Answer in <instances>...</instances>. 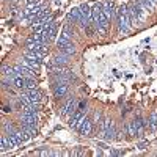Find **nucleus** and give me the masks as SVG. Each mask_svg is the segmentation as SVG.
<instances>
[{
  "label": "nucleus",
  "instance_id": "nucleus-8",
  "mask_svg": "<svg viewBox=\"0 0 157 157\" xmlns=\"http://www.w3.org/2000/svg\"><path fill=\"white\" fill-rule=\"evenodd\" d=\"M83 112L82 110H75L72 115H71V120H69V126L71 127H74V129H77V126L80 124V121L83 120Z\"/></svg>",
  "mask_w": 157,
  "mask_h": 157
},
{
  "label": "nucleus",
  "instance_id": "nucleus-16",
  "mask_svg": "<svg viewBox=\"0 0 157 157\" xmlns=\"http://www.w3.org/2000/svg\"><path fill=\"white\" fill-rule=\"evenodd\" d=\"M24 132H25V135H27V138H32V137H35L36 135V129H35V126H24Z\"/></svg>",
  "mask_w": 157,
  "mask_h": 157
},
{
  "label": "nucleus",
  "instance_id": "nucleus-23",
  "mask_svg": "<svg viewBox=\"0 0 157 157\" xmlns=\"http://www.w3.org/2000/svg\"><path fill=\"white\" fill-rule=\"evenodd\" d=\"M10 110H11V109H10V107H3V112H5V113H8V112H10Z\"/></svg>",
  "mask_w": 157,
  "mask_h": 157
},
{
  "label": "nucleus",
  "instance_id": "nucleus-12",
  "mask_svg": "<svg viewBox=\"0 0 157 157\" xmlns=\"http://www.w3.org/2000/svg\"><path fill=\"white\" fill-rule=\"evenodd\" d=\"M58 50L66 55H72V54H75V46H74V43H68V44L58 46Z\"/></svg>",
  "mask_w": 157,
  "mask_h": 157
},
{
  "label": "nucleus",
  "instance_id": "nucleus-2",
  "mask_svg": "<svg viewBox=\"0 0 157 157\" xmlns=\"http://www.w3.org/2000/svg\"><path fill=\"white\" fill-rule=\"evenodd\" d=\"M116 19H118V30L121 35H126L132 29V24L129 21V13H127V6L121 5L118 6V13H116Z\"/></svg>",
  "mask_w": 157,
  "mask_h": 157
},
{
  "label": "nucleus",
  "instance_id": "nucleus-5",
  "mask_svg": "<svg viewBox=\"0 0 157 157\" xmlns=\"http://www.w3.org/2000/svg\"><path fill=\"white\" fill-rule=\"evenodd\" d=\"M91 124H93V123H91L86 116H83V120L80 121V124L77 126V130L82 135H90L91 134V129H93V127H91Z\"/></svg>",
  "mask_w": 157,
  "mask_h": 157
},
{
  "label": "nucleus",
  "instance_id": "nucleus-17",
  "mask_svg": "<svg viewBox=\"0 0 157 157\" xmlns=\"http://www.w3.org/2000/svg\"><path fill=\"white\" fill-rule=\"evenodd\" d=\"M3 129H5V132H6L8 135H11V134H14V132H16L14 126H13V124H8V123H3Z\"/></svg>",
  "mask_w": 157,
  "mask_h": 157
},
{
  "label": "nucleus",
  "instance_id": "nucleus-11",
  "mask_svg": "<svg viewBox=\"0 0 157 157\" xmlns=\"http://www.w3.org/2000/svg\"><path fill=\"white\" fill-rule=\"evenodd\" d=\"M11 83L19 90H24L25 86H27V78L22 77V75H16L14 78H11Z\"/></svg>",
  "mask_w": 157,
  "mask_h": 157
},
{
  "label": "nucleus",
  "instance_id": "nucleus-22",
  "mask_svg": "<svg viewBox=\"0 0 157 157\" xmlns=\"http://www.w3.org/2000/svg\"><path fill=\"white\" fill-rule=\"evenodd\" d=\"M85 107H86V104H85V102H80V105H78V110H82V112H83Z\"/></svg>",
  "mask_w": 157,
  "mask_h": 157
},
{
  "label": "nucleus",
  "instance_id": "nucleus-10",
  "mask_svg": "<svg viewBox=\"0 0 157 157\" xmlns=\"http://www.w3.org/2000/svg\"><path fill=\"white\" fill-rule=\"evenodd\" d=\"M36 113H22L24 126H36Z\"/></svg>",
  "mask_w": 157,
  "mask_h": 157
},
{
  "label": "nucleus",
  "instance_id": "nucleus-24",
  "mask_svg": "<svg viewBox=\"0 0 157 157\" xmlns=\"http://www.w3.org/2000/svg\"><path fill=\"white\" fill-rule=\"evenodd\" d=\"M152 116H154V118H155V120H157V112H155V113H152Z\"/></svg>",
  "mask_w": 157,
  "mask_h": 157
},
{
  "label": "nucleus",
  "instance_id": "nucleus-20",
  "mask_svg": "<svg viewBox=\"0 0 157 157\" xmlns=\"http://www.w3.org/2000/svg\"><path fill=\"white\" fill-rule=\"evenodd\" d=\"M44 3V0H29V5H33V6H41Z\"/></svg>",
  "mask_w": 157,
  "mask_h": 157
},
{
  "label": "nucleus",
  "instance_id": "nucleus-15",
  "mask_svg": "<svg viewBox=\"0 0 157 157\" xmlns=\"http://www.w3.org/2000/svg\"><path fill=\"white\" fill-rule=\"evenodd\" d=\"M0 143H2V149H3V151L14 148V146H13V143H11V140H10V137H8V134H6V135H2V140H0Z\"/></svg>",
  "mask_w": 157,
  "mask_h": 157
},
{
  "label": "nucleus",
  "instance_id": "nucleus-19",
  "mask_svg": "<svg viewBox=\"0 0 157 157\" xmlns=\"http://www.w3.org/2000/svg\"><path fill=\"white\" fill-rule=\"evenodd\" d=\"M27 90H33L36 88V82H35V78H27V86H25Z\"/></svg>",
  "mask_w": 157,
  "mask_h": 157
},
{
  "label": "nucleus",
  "instance_id": "nucleus-4",
  "mask_svg": "<svg viewBox=\"0 0 157 157\" xmlns=\"http://www.w3.org/2000/svg\"><path fill=\"white\" fill-rule=\"evenodd\" d=\"M68 82H61V80H57V83L54 85V94L55 98H63L64 94L68 93Z\"/></svg>",
  "mask_w": 157,
  "mask_h": 157
},
{
  "label": "nucleus",
  "instance_id": "nucleus-7",
  "mask_svg": "<svg viewBox=\"0 0 157 157\" xmlns=\"http://www.w3.org/2000/svg\"><path fill=\"white\" fill-rule=\"evenodd\" d=\"M102 10H104V13H105V16H107L109 19H113L115 14L118 13V8L115 10V3H113V2H105V3H102Z\"/></svg>",
  "mask_w": 157,
  "mask_h": 157
},
{
  "label": "nucleus",
  "instance_id": "nucleus-14",
  "mask_svg": "<svg viewBox=\"0 0 157 157\" xmlns=\"http://www.w3.org/2000/svg\"><path fill=\"white\" fill-rule=\"evenodd\" d=\"M39 61L41 60H32V58H24V61H22V64H25V66H29V68H32V69H38L39 68Z\"/></svg>",
  "mask_w": 157,
  "mask_h": 157
},
{
  "label": "nucleus",
  "instance_id": "nucleus-9",
  "mask_svg": "<svg viewBox=\"0 0 157 157\" xmlns=\"http://www.w3.org/2000/svg\"><path fill=\"white\" fill-rule=\"evenodd\" d=\"M78 10H80L82 16H83V19H85V24H86V25H90V24H91V21H93V16H91V10H90V6H88L86 3H83V5L78 6ZM86 25H85V27H86Z\"/></svg>",
  "mask_w": 157,
  "mask_h": 157
},
{
  "label": "nucleus",
  "instance_id": "nucleus-13",
  "mask_svg": "<svg viewBox=\"0 0 157 157\" xmlns=\"http://www.w3.org/2000/svg\"><path fill=\"white\" fill-rule=\"evenodd\" d=\"M69 55H66V54H63V52H61V54L60 55H57L55 58H54V64H58V66H63V64H66L69 60Z\"/></svg>",
  "mask_w": 157,
  "mask_h": 157
},
{
  "label": "nucleus",
  "instance_id": "nucleus-3",
  "mask_svg": "<svg viewBox=\"0 0 157 157\" xmlns=\"http://www.w3.org/2000/svg\"><path fill=\"white\" fill-rule=\"evenodd\" d=\"M143 127H145V123H143V120H135L132 123L127 124V134L130 137H135V135H141L143 134Z\"/></svg>",
  "mask_w": 157,
  "mask_h": 157
},
{
  "label": "nucleus",
  "instance_id": "nucleus-1",
  "mask_svg": "<svg viewBox=\"0 0 157 157\" xmlns=\"http://www.w3.org/2000/svg\"><path fill=\"white\" fill-rule=\"evenodd\" d=\"M127 13H129V21H130V24H132V27H137V25H141L143 22H145L148 11L135 0V2L127 5Z\"/></svg>",
  "mask_w": 157,
  "mask_h": 157
},
{
  "label": "nucleus",
  "instance_id": "nucleus-21",
  "mask_svg": "<svg viewBox=\"0 0 157 157\" xmlns=\"http://www.w3.org/2000/svg\"><path fill=\"white\" fill-rule=\"evenodd\" d=\"M99 120H101V113H99V112H96V113H94V123L98 124V123H99Z\"/></svg>",
  "mask_w": 157,
  "mask_h": 157
},
{
  "label": "nucleus",
  "instance_id": "nucleus-6",
  "mask_svg": "<svg viewBox=\"0 0 157 157\" xmlns=\"http://www.w3.org/2000/svg\"><path fill=\"white\" fill-rule=\"evenodd\" d=\"M75 110H77V101H75L74 98H71L66 104H64V107L61 109V115L69 116V115H72Z\"/></svg>",
  "mask_w": 157,
  "mask_h": 157
},
{
  "label": "nucleus",
  "instance_id": "nucleus-18",
  "mask_svg": "<svg viewBox=\"0 0 157 157\" xmlns=\"http://www.w3.org/2000/svg\"><path fill=\"white\" fill-rule=\"evenodd\" d=\"M49 36H50V41L55 39V36H57V25H52V27L49 29Z\"/></svg>",
  "mask_w": 157,
  "mask_h": 157
}]
</instances>
